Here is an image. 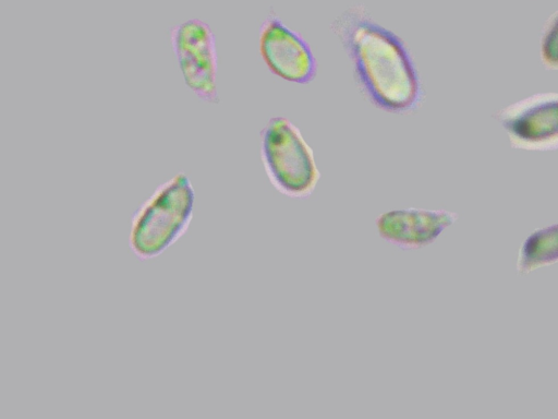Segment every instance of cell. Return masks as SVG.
<instances>
[{
  "mask_svg": "<svg viewBox=\"0 0 558 419\" xmlns=\"http://www.w3.org/2000/svg\"><path fill=\"white\" fill-rule=\"evenodd\" d=\"M258 50L268 70L283 81L306 85L317 75V60L308 43L275 13L260 25Z\"/></svg>",
  "mask_w": 558,
  "mask_h": 419,
  "instance_id": "cell-6",
  "label": "cell"
},
{
  "mask_svg": "<svg viewBox=\"0 0 558 419\" xmlns=\"http://www.w3.org/2000/svg\"><path fill=\"white\" fill-rule=\"evenodd\" d=\"M330 27L351 60L362 92L375 107L405 115L421 106V76L399 35L379 24L362 4L347 8Z\"/></svg>",
  "mask_w": 558,
  "mask_h": 419,
  "instance_id": "cell-1",
  "label": "cell"
},
{
  "mask_svg": "<svg viewBox=\"0 0 558 419\" xmlns=\"http://www.w3.org/2000/svg\"><path fill=\"white\" fill-rule=\"evenodd\" d=\"M539 59L546 70H558V10L548 16L541 31Z\"/></svg>",
  "mask_w": 558,
  "mask_h": 419,
  "instance_id": "cell-9",
  "label": "cell"
},
{
  "mask_svg": "<svg viewBox=\"0 0 558 419\" xmlns=\"http://www.w3.org/2000/svg\"><path fill=\"white\" fill-rule=\"evenodd\" d=\"M458 218L456 212L444 208H395L375 218V229L378 237L392 247L420 250L432 246Z\"/></svg>",
  "mask_w": 558,
  "mask_h": 419,
  "instance_id": "cell-7",
  "label": "cell"
},
{
  "mask_svg": "<svg viewBox=\"0 0 558 419\" xmlns=\"http://www.w3.org/2000/svg\"><path fill=\"white\" fill-rule=\"evenodd\" d=\"M259 139L262 163L271 185L291 199L311 196L318 185L320 171L298 125L287 117H271Z\"/></svg>",
  "mask_w": 558,
  "mask_h": 419,
  "instance_id": "cell-3",
  "label": "cell"
},
{
  "mask_svg": "<svg viewBox=\"0 0 558 419\" xmlns=\"http://www.w3.org/2000/svg\"><path fill=\"white\" fill-rule=\"evenodd\" d=\"M511 147L522 151L558 149V92H539L494 113Z\"/></svg>",
  "mask_w": 558,
  "mask_h": 419,
  "instance_id": "cell-5",
  "label": "cell"
},
{
  "mask_svg": "<svg viewBox=\"0 0 558 419\" xmlns=\"http://www.w3.org/2000/svg\"><path fill=\"white\" fill-rule=\"evenodd\" d=\"M170 44L185 86L199 100L218 104V51L211 27L197 17L185 20L171 28Z\"/></svg>",
  "mask_w": 558,
  "mask_h": 419,
  "instance_id": "cell-4",
  "label": "cell"
},
{
  "mask_svg": "<svg viewBox=\"0 0 558 419\" xmlns=\"http://www.w3.org/2000/svg\"><path fill=\"white\" fill-rule=\"evenodd\" d=\"M558 263V223L534 229L522 242L518 260L519 274Z\"/></svg>",
  "mask_w": 558,
  "mask_h": 419,
  "instance_id": "cell-8",
  "label": "cell"
},
{
  "mask_svg": "<svg viewBox=\"0 0 558 419\" xmlns=\"http://www.w3.org/2000/svg\"><path fill=\"white\" fill-rule=\"evenodd\" d=\"M195 190L184 172L161 182L131 217L128 244L142 261L161 255L187 231L193 219Z\"/></svg>",
  "mask_w": 558,
  "mask_h": 419,
  "instance_id": "cell-2",
  "label": "cell"
}]
</instances>
